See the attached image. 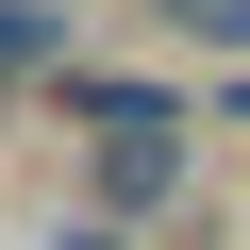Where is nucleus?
Segmentation results:
<instances>
[{"label": "nucleus", "instance_id": "obj_1", "mask_svg": "<svg viewBox=\"0 0 250 250\" xmlns=\"http://www.w3.org/2000/svg\"><path fill=\"white\" fill-rule=\"evenodd\" d=\"M100 184H117V200H167V184H184V134H167V117H117Z\"/></svg>", "mask_w": 250, "mask_h": 250}, {"label": "nucleus", "instance_id": "obj_2", "mask_svg": "<svg viewBox=\"0 0 250 250\" xmlns=\"http://www.w3.org/2000/svg\"><path fill=\"white\" fill-rule=\"evenodd\" d=\"M150 17H167L184 50H250V0H150Z\"/></svg>", "mask_w": 250, "mask_h": 250}, {"label": "nucleus", "instance_id": "obj_3", "mask_svg": "<svg viewBox=\"0 0 250 250\" xmlns=\"http://www.w3.org/2000/svg\"><path fill=\"white\" fill-rule=\"evenodd\" d=\"M34 50H50V17H17V0H0V67H34Z\"/></svg>", "mask_w": 250, "mask_h": 250}, {"label": "nucleus", "instance_id": "obj_4", "mask_svg": "<svg viewBox=\"0 0 250 250\" xmlns=\"http://www.w3.org/2000/svg\"><path fill=\"white\" fill-rule=\"evenodd\" d=\"M67 250H117V233H67Z\"/></svg>", "mask_w": 250, "mask_h": 250}]
</instances>
